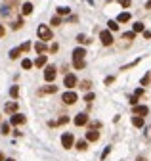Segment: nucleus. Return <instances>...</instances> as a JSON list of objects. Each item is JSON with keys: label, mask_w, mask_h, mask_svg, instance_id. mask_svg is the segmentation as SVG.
I'll return each mask as SVG.
<instances>
[{"label": "nucleus", "mask_w": 151, "mask_h": 161, "mask_svg": "<svg viewBox=\"0 0 151 161\" xmlns=\"http://www.w3.org/2000/svg\"><path fill=\"white\" fill-rule=\"evenodd\" d=\"M37 35H38V39L42 40V42H48L50 39H52V29H50L48 25H38V29H37Z\"/></svg>", "instance_id": "nucleus-1"}, {"label": "nucleus", "mask_w": 151, "mask_h": 161, "mask_svg": "<svg viewBox=\"0 0 151 161\" xmlns=\"http://www.w3.org/2000/svg\"><path fill=\"white\" fill-rule=\"evenodd\" d=\"M73 144H75V138H73V134L71 133H65L61 136V146L65 150H69V148H73Z\"/></svg>", "instance_id": "nucleus-2"}, {"label": "nucleus", "mask_w": 151, "mask_h": 161, "mask_svg": "<svg viewBox=\"0 0 151 161\" xmlns=\"http://www.w3.org/2000/svg\"><path fill=\"white\" fill-rule=\"evenodd\" d=\"M99 39H102V44H103V46H111V44H113V35H111V31H102V33H99Z\"/></svg>", "instance_id": "nucleus-3"}, {"label": "nucleus", "mask_w": 151, "mask_h": 161, "mask_svg": "<svg viewBox=\"0 0 151 161\" xmlns=\"http://www.w3.org/2000/svg\"><path fill=\"white\" fill-rule=\"evenodd\" d=\"M56 75H57V71H56L54 65H48V67L44 69V79L48 80V83H52V80L56 79Z\"/></svg>", "instance_id": "nucleus-4"}, {"label": "nucleus", "mask_w": 151, "mask_h": 161, "mask_svg": "<svg viewBox=\"0 0 151 161\" xmlns=\"http://www.w3.org/2000/svg\"><path fill=\"white\" fill-rule=\"evenodd\" d=\"M61 100L65 102V104H69V106H71V104H75V102L78 100V96H77V94H75L73 90H69V92H65V94L61 96Z\"/></svg>", "instance_id": "nucleus-5"}, {"label": "nucleus", "mask_w": 151, "mask_h": 161, "mask_svg": "<svg viewBox=\"0 0 151 161\" xmlns=\"http://www.w3.org/2000/svg\"><path fill=\"white\" fill-rule=\"evenodd\" d=\"M84 56H86V50L84 48H75L73 50V62H84Z\"/></svg>", "instance_id": "nucleus-6"}, {"label": "nucleus", "mask_w": 151, "mask_h": 161, "mask_svg": "<svg viewBox=\"0 0 151 161\" xmlns=\"http://www.w3.org/2000/svg\"><path fill=\"white\" fill-rule=\"evenodd\" d=\"M63 84H65L67 88H75L77 86V77L73 73H69V75H65V79H63Z\"/></svg>", "instance_id": "nucleus-7"}, {"label": "nucleus", "mask_w": 151, "mask_h": 161, "mask_svg": "<svg viewBox=\"0 0 151 161\" xmlns=\"http://www.w3.org/2000/svg\"><path fill=\"white\" fill-rule=\"evenodd\" d=\"M132 111H134V115H142V117H143V115L149 113V107H147V106H134Z\"/></svg>", "instance_id": "nucleus-8"}, {"label": "nucleus", "mask_w": 151, "mask_h": 161, "mask_svg": "<svg viewBox=\"0 0 151 161\" xmlns=\"http://www.w3.org/2000/svg\"><path fill=\"white\" fill-rule=\"evenodd\" d=\"M12 125H23L25 123V115H21V113H13L12 115V119H10Z\"/></svg>", "instance_id": "nucleus-9"}, {"label": "nucleus", "mask_w": 151, "mask_h": 161, "mask_svg": "<svg viewBox=\"0 0 151 161\" xmlns=\"http://www.w3.org/2000/svg\"><path fill=\"white\" fill-rule=\"evenodd\" d=\"M86 123H88V115H86V113H78L75 117V125L77 127H82V125H86Z\"/></svg>", "instance_id": "nucleus-10"}, {"label": "nucleus", "mask_w": 151, "mask_h": 161, "mask_svg": "<svg viewBox=\"0 0 151 161\" xmlns=\"http://www.w3.org/2000/svg\"><path fill=\"white\" fill-rule=\"evenodd\" d=\"M98 138H99V133H98L96 129H92V130H88V133H86V140H88V142H96Z\"/></svg>", "instance_id": "nucleus-11"}, {"label": "nucleus", "mask_w": 151, "mask_h": 161, "mask_svg": "<svg viewBox=\"0 0 151 161\" xmlns=\"http://www.w3.org/2000/svg\"><path fill=\"white\" fill-rule=\"evenodd\" d=\"M4 111L6 113H16L17 111V102H8V104L4 106Z\"/></svg>", "instance_id": "nucleus-12"}, {"label": "nucleus", "mask_w": 151, "mask_h": 161, "mask_svg": "<svg viewBox=\"0 0 151 161\" xmlns=\"http://www.w3.org/2000/svg\"><path fill=\"white\" fill-rule=\"evenodd\" d=\"M130 12H123V13H119V17H117V21L119 23H126V21H130Z\"/></svg>", "instance_id": "nucleus-13"}, {"label": "nucleus", "mask_w": 151, "mask_h": 161, "mask_svg": "<svg viewBox=\"0 0 151 161\" xmlns=\"http://www.w3.org/2000/svg\"><path fill=\"white\" fill-rule=\"evenodd\" d=\"M21 13H23V16H29V13H33V4H31V2H25L23 6H21Z\"/></svg>", "instance_id": "nucleus-14"}, {"label": "nucleus", "mask_w": 151, "mask_h": 161, "mask_svg": "<svg viewBox=\"0 0 151 161\" xmlns=\"http://www.w3.org/2000/svg\"><path fill=\"white\" fill-rule=\"evenodd\" d=\"M132 125L138 127V129L143 127V117H142V115H134V117H132Z\"/></svg>", "instance_id": "nucleus-15"}, {"label": "nucleus", "mask_w": 151, "mask_h": 161, "mask_svg": "<svg viewBox=\"0 0 151 161\" xmlns=\"http://www.w3.org/2000/svg\"><path fill=\"white\" fill-rule=\"evenodd\" d=\"M46 60H48V58L44 54H40L37 60H34V65H37V67H42V65H46Z\"/></svg>", "instance_id": "nucleus-16"}, {"label": "nucleus", "mask_w": 151, "mask_h": 161, "mask_svg": "<svg viewBox=\"0 0 151 161\" xmlns=\"http://www.w3.org/2000/svg\"><path fill=\"white\" fill-rule=\"evenodd\" d=\"M34 50H37V52H38V54H42V52H46V50H48V48H46V44H44V42H42V40H40V42H37V44H34Z\"/></svg>", "instance_id": "nucleus-17"}, {"label": "nucleus", "mask_w": 151, "mask_h": 161, "mask_svg": "<svg viewBox=\"0 0 151 161\" xmlns=\"http://www.w3.org/2000/svg\"><path fill=\"white\" fill-rule=\"evenodd\" d=\"M86 148H88V140H78V142H77V150L84 152Z\"/></svg>", "instance_id": "nucleus-18"}, {"label": "nucleus", "mask_w": 151, "mask_h": 161, "mask_svg": "<svg viewBox=\"0 0 151 161\" xmlns=\"http://www.w3.org/2000/svg\"><path fill=\"white\" fill-rule=\"evenodd\" d=\"M132 31L134 33H142V31H146V27H143V23L140 21V23H134V27H132Z\"/></svg>", "instance_id": "nucleus-19"}, {"label": "nucleus", "mask_w": 151, "mask_h": 161, "mask_svg": "<svg viewBox=\"0 0 151 161\" xmlns=\"http://www.w3.org/2000/svg\"><path fill=\"white\" fill-rule=\"evenodd\" d=\"M69 8H65V6H59V8H57V16H69Z\"/></svg>", "instance_id": "nucleus-20"}, {"label": "nucleus", "mask_w": 151, "mask_h": 161, "mask_svg": "<svg viewBox=\"0 0 151 161\" xmlns=\"http://www.w3.org/2000/svg\"><path fill=\"white\" fill-rule=\"evenodd\" d=\"M21 67H23V69H31V67H33V62H31V60H27V58H25V60L21 62Z\"/></svg>", "instance_id": "nucleus-21"}, {"label": "nucleus", "mask_w": 151, "mask_h": 161, "mask_svg": "<svg viewBox=\"0 0 151 161\" xmlns=\"http://www.w3.org/2000/svg\"><path fill=\"white\" fill-rule=\"evenodd\" d=\"M107 27H109V31H117L119 23H117V21H107Z\"/></svg>", "instance_id": "nucleus-22"}, {"label": "nucleus", "mask_w": 151, "mask_h": 161, "mask_svg": "<svg viewBox=\"0 0 151 161\" xmlns=\"http://www.w3.org/2000/svg\"><path fill=\"white\" fill-rule=\"evenodd\" d=\"M10 96L12 98H17L19 96V88H17V86H12V88H10Z\"/></svg>", "instance_id": "nucleus-23"}, {"label": "nucleus", "mask_w": 151, "mask_h": 161, "mask_svg": "<svg viewBox=\"0 0 151 161\" xmlns=\"http://www.w3.org/2000/svg\"><path fill=\"white\" fill-rule=\"evenodd\" d=\"M19 54H21V50L19 48H13L12 52H10V58H12V60H16V58H19Z\"/></svg>", "instance_id": "nucleus-24"}, {"label": "nucleus", "mask_w": 151, "mask_h": 161, "mask_svg": "<svg viewBox=\"0 0 151 161\" xmlns=\"http://www.w3.org/2000/svg\"><path fill=\"white\" fill-rule=\"evenodd\" d=\"M77 40L81 42V44H88V42H90V39H86L84 35H78V36H77Z\"/></svg>", "instance_id": "nucleus-25"}, {"label": "nucleus", "mask_w": 151, "mask_h": 161, "mask_svg": "<svg viewBox=\"0 0 151 161\" xmlns=\"http://www.w3.org/2000/svg\"><path fill=\"white\" fill-rule=\"evenodd\" d=\"M19 50H21V52H29V50H31V42H25V44H21Z\"/></svg>", "instance_id": "nucleus-26"}, {"label": "nucleus", "mask_w": 151, "mask_h": 161, "mask_svg": "<svg viewBox=\"0 0 151 161\" xmlns=\"http://www.w3.org/2000/svg\"><path fill=\"white\" fill-rule=\"evenodd\" d=\"M0 133H2L4 136L10 134V125H8V123H4V125H2V130H0Z\"/></svg>", "instance_id": "nucleus-27"}, {"label": "nucleus", "mask_w": 151, "mask_h": 161, "mask_svg": "<svg viewBox=\"0 0 151 161\" xmlns=\"http://www.w3.org/2000/svg\"><path fill=\"white\" fill-rule=\"evenodd\" d=\"M119 4L123 6V8H130V4H132V0H119Z\"/></svg>", "instance_id": "nucleus-28"}, {"label": "nucleus", "mask_w": 151, "mask_h": 161, "mask_svg": "<svg viewBox=\"0 0 151 161\" xmlns=\"http://www.w3.org/2000/svg\"><path fill=\"white\" fill-rule=\"evenodd\" d=\"M57 88H56V86L54 84H50V86H46V88H42V92H50V94H54Z\"/></svg>", "instance_id": "nucleus-29"}, {"label": "nucleus", "mask_w": 151, "mask_h": 161, "mask_svg": "<svg viewBox=\"0 0 151 161\" xmlns=\"http://www.w3.org/2000/svg\"><path fill=\"white\" fill-rule=\"evenodd\" d=\"M52 25H54V27H57V25H61V17H59V16H56V17H52Z\"/></svg>", "instance_id": "nucleus-30"}, {"label": "nucleus", "mask_w": 151, "mask_h": 161, "mask_svg": "<svg viewBox=\"0 0 151 161\" xmlns=\"http://www.w3.org/2000/svg\"><path fill=\"white\" fill-rule=\"evenodd\" d=\"M134 36H136V33H134V31H130V33H124V35H123V39H126V40H132Z\"/></svg>", "instance_id": "nucleus-31"}, {"label": "nucleus", "mask_w": 151, "mask_h": 161, "mask_svg": "<svg viewBox=\"0 0 151 161\" xmlns=\"http://www.w3.org/2000/svg\"><path fill=\"white\" fill-rule=\"evenodd\" d=\"M21 25H23V19H17V21H13V25H12V27H13V29H19Z\"/></svg>", "instance_id": "nucleus-32"}, {"label": "nucleus", "mask_w": 151, "mask_h": 161, "mask_svg": "<svg viewBox=\"0 0 151 161\" xmlns=\"http://www.w3.org/2000/svg\"><path fill=\"white\" fill-rule=\"evenodd\" d=\"M128 102H130L132 106H136V104H138V96L134 94V96H130V98H128Z\"/></svg>", "instance_id": "nucleus-33"}, {"label": "nucleus", "mask_w": 151, "mask_h": 161, "mask_svg": "<svg viewBox=\"0 0 151 161\" xmlns=\"http://www.w3.org/2000/svg\"><path fill=\"white\" fill-rule=\"evenodd\" d=\"M69 123V117H59V121H57V125H65Z\"/></svg>", "instance_id": "nucleus-34"}, {"label": "nucleus", "mask_w": 151, "mask_h": 161, "mask_svg": "<svg viewBox=\"0 0 151 161\" xmlns=\"http://www.w3.org/2000/svg\"><path fill=\"white\" fill-rule=\"evenodd\" d=\"M73 65H75V69H82L84 67V62H73Z\"/></svg>", "instance_id": "nucleus-35"}, {"label": "nucleus", "mask_w": 151, "mask_h": 161, "mask_svg": "<svg viewBox=\"0 0 151 161\" xmlns=\"http://www.w3.org/2000/svg\"><path fill=\"white\" fill-rule=\"evenodd\" d=\"M92 100H94V94H92V92H88V94L84 96V102H92Z\"/></svg>", "instance_id": "nucleus-36"}, {"label": "nucleus", "mask_w": 151, "mask_h": 161, "mask_svg": "<svg viewBox=\"0 0 151 161\" xmlns=\"http://www.w3.org/2000/svg\"><path fill=\"white\" fill-rule=\"evenodd\" d=\"M109 152H111V146H107V148L103 150V153H102V159H105V157H107V153H109Z\"/></svg>", "instance_id": "nucleus-37"}, {"label": "nucleus", "mask_w": 151, "mask_h": 161, "mask_svg": "<svg viewBox=\"0 0 151 161\" xmlns=\"http://www.w3.org/2000/svg\"><path fill=\"white\" fill-rule=\"evenodd\" d=\"M81 86H82V88H84V90H88V88H90V80H84V83H82Z\"/></svg>", "instance_id": "nucleus-38"}, {"label": "nucleus", "mask_w": 151, "mask_h": 161, "mask_svg": "<svg viewBox=\"0 0 151 161\" xmlns=\"http://www.w3.org/2000/svg\"><path fill=\"white\" fill-rule=\"evenodd\" d=\"M142 84H149V75H146V77L142 79Z\"/></svg>", "instance_id": "nucleus-39"}, {"label": "nucleus", "mask_w": 151, "mask_h": 161, "mask_svg": "<svg viewBox=\"0 0 151 161\" xmlns=\"http://www.w3.org/2000/svg\"><path fill=\"white\" fill-rule=\"evenodd\" d=\"M134 94H136V96H138V98H140V96H142V94H143V88H136V92H134Z\"/></svg>", "instance_id": "nucleus-40"}, {"label": "nucleus", "mask_w": 151, "mask_h": 161, "mask_svg": "<svg viewBox=\"0 0 151 161\" xmlns=\"http://www.w3.org/2000/svg\"><path fill=\"white\" fill-rule=\"evenodd\" d=\"M4 35H6V29H4V25H0V39H2Z\"/></svg>", "instance_id": "nucleus-41"}, {"label": "nucleus", "mask_w": 151, "mask_h": 161, "mask_svg": "<svg viewBox=\"0 0 151 161\" xmlns=\"http://www.w3.org/2000/svg\"><path fill=\"white\" fill-rule=\"evenodd\" d=\"M113 80H115V77H107V79H105V84H111Z\"/></svg>", "instance_id": "nucleus-42"}, {"label": "nucleus", "mask_w": 151, "mask_h": 161, "mask_svg": "<svg viewBox=\"0 0 151 161\" xmlns=\"http://www.w3.org/2000/svg\"><path fill=\"white\" fill-rule=\"evenodd\" d=\"M146 8H147V10H151V0H147V4H146Z\"/></svg>", "instance_id": "nucleus-43"}, {"label": "nucleus", "mask_w": 151, "mask_h": 161, "mask_svg": "<svg viewBox=\"0 0 151 161\" xmlns=\"http://www.w3.org/2000/svg\"><path fill=\"white\" fill-rule=\"evenodd\" d=\"M0 161H4V153L2 152H0Z\"/></svg>", "instance_id": "nucleus-44"}, {"label": "nucleus", "mask_w": 151, "mask_h": 161, "mask_svg": "<svg viewBox=\"0 0 151 161\" xmlns=\"http://www.w3.org/2000/svg\"><path fill=\"white\" fill-rule=\"evenodd\" d=\"M136 161H146V159H143V157H138V159H136Z\"/></svg>", "instance_id": "nucleus-45"}, {"label": "nucleus", "mask_w": 151, "mask_h": 161, "mask_svg": "<svg viewBox=\"0 0 151 161\" xmlns=\"http://www.w3.org/2000/svg\"><path fill=\"white\" fill-rule=\"evenodd\" d=\"M4 161H13V159H4Z\"/></svg>", "instance_id": "nucleus-46"}]
</instances>
